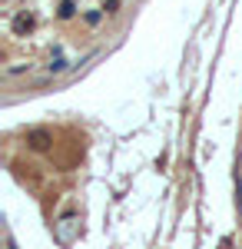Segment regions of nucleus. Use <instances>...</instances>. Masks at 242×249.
<instances>
[{
  "label": "nucleus",
  "instance_id": "f257e3e1",
  "mask_svg": "<svg viewBox=\"0 0 242 249\" xmlns=\"http://www.w3.org/2000/svg\"><path fill=\"white\" fill-rule=\"evenodd\" d=\"M14 30H17V34H30V30H34V17H30V14H20V17L14 20Z\"/></svg>",
  "mask_w": 242,
  "mask_h": 249
}]
</instances>
